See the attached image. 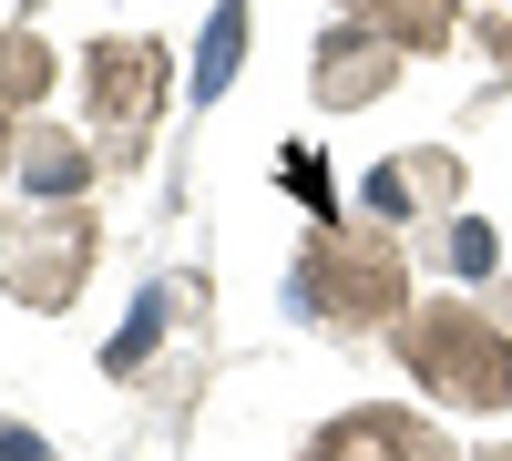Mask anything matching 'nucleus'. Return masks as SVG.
<instances>
[{
    "label": "nucleus",
    "mask_w": 512,
    "mask_h": 461,
    "mask_svg": "<svg viewBox=\"0 0 512 461\" xmlns=\"http://www.w3.org/2000/svg\"><path fill=\"white\" fill-rule=\"evenodd\" d=\"M390 349L441 410H512V328L492 308H461V298H431V308H400Z\"/></svg>",
    "instance_id": "f257e3e1"
},
{
    "label": "nucleus",
    "mask_w": 512,
    "mask_h": 461,
    "mask_svg": "<svg viewBox=\"0 0 512 461\" xmlns=\"http://www.w3.org/2000/svg\"><path fill=\"white\" fill-rule=\"evenodd\" d=\"M287 308L318 318V328H369V318H400L410 308V257L390 236H359V226H318L308 257L287 267Z\"/></svg>",
    "instance_id": "f03ea898"
},
{
    "label": "nucleus",
    "mask_w": 512,
    "mask_h": 461,
    "mask_svg": "<svg viewBox=\"0 0 512 461\" xmlns=\"http://www.w3.org/2000/svg\"><path fill=\"white\" fill-rule=\"evenodd\" d=\"M164 93H175V62H164V41L144 31H103L93 52H82V103H93V144H103V175H134L144 164V134H154V113Z\"/></svg>",
    "instance_id": "7ed1b4c3"
},
{
    "label": "nucleus",
    "mask_w": 512,
    "mask_h": 461,
    "mask_svg": "<svg viewBox=\"0 0 512 461\" xmlns=\"http://www.w3.org/2000/svg\"><path fill=\"white\" fill-rule=\"evenodd\" d=\"M82 277H93V216L82 205H31V216L0 236V287L21 308H72Z\"/></svg>",
    "instance_id": "20e7f679"
},
{
    "label": "nucleus",
    "mask_w": 512,
    "mask_h": 461,
    "mask_svg": "<svg viewBox=\"0 0 512 461\" xmlns=\"http://www.w3.org/2000/svg\"><path fill=\"white\" fill-rule=\"evenodd\" d=\"M359 216H379V226H441V216H461V154H441V144L390 154L379 175H359Z\"/></svg>",
    "instance_id": "39448f33"
},
{
    "label": "nucleus",
    "mask_w": 512,
    "mask_h": 461,
    "mask_svg": "<svg viewBox=\"0 0 512 461\" xmlns=\"http://www.w3.org/2000/svg\"><path fill=\"white\" fill-rule=\"evenodd\" d=\"M308 461H461V451L441 441V421H420V410L359 400V410H338V421L308 441Z\"/></svg>",
    "instance_id": "423d86ee"
},
{
    "label": "nucleus",
    "mask_w": 512,
    "mask_h": 461,
    "mask_svg": "<svg viewBox=\"0 0 512 461\" xmlns=\"http://www.w3.org/2000/svg\"><path fill=\"white\" fill-rule=\"evenodd\" d=\"M390 82H400V52H390L379 31L338 21V31L318 41V82H308V93H318V113H359V103H379V93H390Z\"/></svg>",
    "instance_id": "0eeeda50"
},
{
    "label": "nucleus",
    "mask_w": 512,
    "mask_h": 461,
    "mask_svg": "<svg viewBox=\"0 0 512 461\" xmlns=\"http://www.w3.org/2000/svg\"><path fill=\"white\" fill-rule=\"evenodd\" d=\"M11 175L31 205H82V185L103 175V144H82L62 134V123H21V154H11Z\"/></svg>",
    "instance_id": "6e6552de"
},
{
    "label": "nucleus",
    "mask_w": 512,
    "mask_h": 461,
    "mask_svg": "<svg viewBox=\"0 0 512 461\" xmlns=\"http://www.w3.org/2000/svg\"><path fill=\"white\" fill-rule=\"evenodd\" d=\"M349 21L379 31L400 62H431V52L461 41V0H349Z\"/></svg>",
    "instance_id": "1a4fd4ad"
},
{
    "label": "nucleus",
    "mask_w": 512,
    "mask_h": 461,
    "mask_svg": "<svg viewBox=\"0 0 512 461\" xmlns=\"http://www.w3.org/2000/svg\"><path fill=\"white\" fill-rule=\"evenodd\" d=\"M52 72H62V62L41 52L31 31H0V113H11V123H21V113H41V93H52Z\"/></svg>",
    "instance_id": "9d476101"
},
{
    "label": "nucleus",
    "mask_w": 512,
    "mask_h": 461,
    "mask_svg": "<svg viewBox=\"0 0 512 461\" xmlns=\"http://www.w3.org/2000/svg\"><path fill=\"white\" fill-rule=\"evenodd\" d=\"M236 62H246V0H216V21L195 41V103H216L236 82Z\"/></svg>",
    "instance_id": "9b49d317"
},
{
    "label": "nucleus",
    "mask_w": 512,
    "mask_h": 461,
    "mask_svg": "<svg viewBox=\"0 0 512 461\" xmlns=\"http://www.w3.org/2000/svg\"><path fill=\"white\" fill-rule=\"evenodd\" d=\"M164 328H175V287H144V298H134V328H123V339L103 349V369H113V380H134V369L154 359V339H164Z\"/></svg>",
    "instance_id": "f8f14e48"
},
{
    "label": "nucleus",
    "mask_w": 512,
    "mask_h": 461,
    "mask_svg": "<svg viewBox=\"0 0 512 461\" xmlns=\"http://www.w3.org/2000/svg\"><path fill=\"white\" fill-rule=\"evenodd\" d=\"M441 267H461V277H492V267H502L492 226H482V216H441Z\"/></svg>",
    "instance_id": "ddd939ff"
},
{
    "label": "nucleus",
    "mask_w": 512,
    "mask_h": 461,
    "mask_svg": "<svg viewBox=\"0 0 512 461\" xmlns=\"http://www.w3.org/2000/svg\"><path fill=\"white\" fill-rule=\"evenodd\" d=\"M277 175H287V195H308L318 216H328V164H318L308 144H287V164H277Z\"/></svg>",
    "instance_id": "4468645a"
},
{
    "label": "nucleus",
    "mask_w": 512,
    "mask_h": 461,
    "mask_svg": "<svg viewBox=\"0 0 512 461\" xmlns=\"http://www.w3.org/2000/svg\"><path fill=\"white\" fill-rule=\"evenodd\" d=\"M0 461H52V441H41V431H21V421H11V431H0Z\"/></svg>",
    "instance_id": "2eb2a0df"
},
{
    "label": "nucleus",
    "mask_w": 512,
    "mask_h": 461,
    "mask_svg": "<svg viewBox=\"0 0 512 461\" xmlns=\"http://www.w3.org/2000/svg\"><path fill=\"white\" fill-rule=\"evenodd\" d=\"M11 154H21V123H11V113H0V164H11Z\"/></svg>",
    "instance_id": "dca6fc26"
},
{
    "label": "nucleus",
    "mask_w": 512,
    "mask_h": 461,
    "mask_svg": "<svg viewBox=\"0 0 512 461\" xmlns=\"http://www.w3.org/2000/svg\"><path fill=\"white\" fill-rule=\"evenodd\" d=\"M492 318H502V328H512V277H502V287H492Z\"/></svg>",
    "instance_id": "f3484780"
},
{
    "label": "nucleus",
    "mask_w": 512,
    "mask_h": 461,
    "mask_svg": "<svg viewBox=\"0 0 512 461\" xmlns=\"http://www.w3.org/2000/svg\"><path fill=\"white\" fill-rule=\"evenodd\" d=\"M482 461H512V441H492V451H482Z\"/></svg>",
    "instance_id": "a211bd4d"
}]
</instances>
